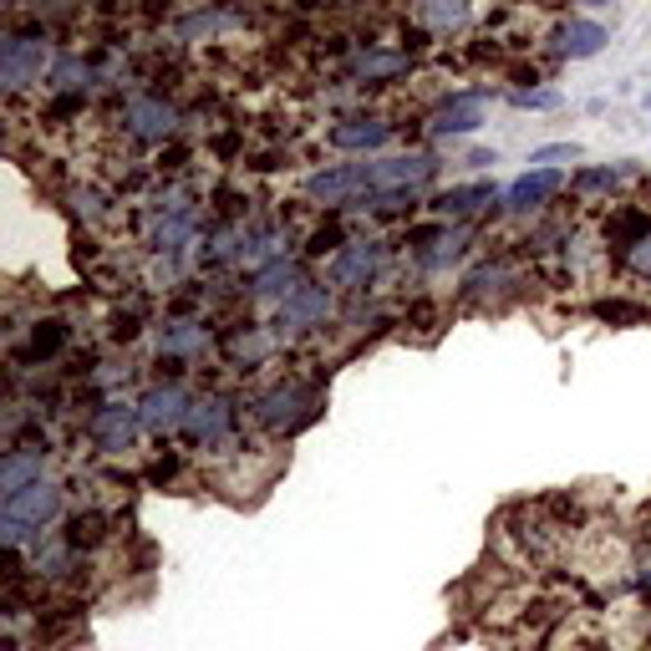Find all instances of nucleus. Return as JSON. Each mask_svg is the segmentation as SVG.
I'll return each instance as SVG.
<instances>
[{
    "instance_id": "f257e3e1",
    "label": "nucleus",
    "mask_w": 651,
    "mask_h": 651,
    "mask_svg": "<svg viewBox=\"0 0 651 651\" xmlns=\"http://www.w3.org/2000/svg\"><path fill=\"white\" fill-rule=\"evenodd\" d=\"M56 509H62V489H56L52 479L31 484V489L11 493L6 504H0V530H6V545H21L31 530H41L46 519H56Z\"/></svg>"
},
{
    "instance_id": "f03ea898",
    "label": "nucleus",
    "mask_w": 651,
    "mask_h": 651,
    "mask_svg": "<svg viewBox=\"0 0 651 651\" xmlns=\"http://www.w3.org/2000/svg\"><path fill=\"white\" fill-rule=\"evenodd\" d=\"M41 67H46V41L41 36H6L0 41V82H6L11 93L31 87V82L41 77Z\"/></svg>"
},
{
    "instance_id": "7ed1b4c3",
    "label": "nucleus",
    "mask_w": 651,
    "mask_h": 651,
    "mask_svg": "<svg viewBox=\"0 0 651 651\" xmlns=\"http://www.w3.org/2000/svg\"><path fill=\"white\" fill-rule=\"evenodd\" d=\"M138 427H143L138 408H128V402H107V408H97V417H93V443L102 453H128L138 438Z\"/></svg>"
},
{
    "instance_id": "20e7f679",
    "label": "nucleus",
    "mask_w": 651,
    "mask_h": 651,
    "mask_svg": "<svg viewBox=\"0 0 651 651\" xmlns=\"http://www.w3.org/2000/svg\"><path fill=\"white\" fill-rule=\"evenodd\" d=\"M367 188H372V163H346V169H326L306 178V194L326 204H341L351 194H367Z\"/></svg>"
},
{
    "instance_id": "39448f33",
    "label": "nucleus",
    "mask_w": 651,
    "mask_h": 651,
    "mask_svg": "<svg viewBox=\"0 0 651 651\" xmlns=\"http://www.w3.org/2000/svg\"><path fill=\"white\" fill-rule=\"evenodd\" d=\"M311 398H316V392H311L306 382H285V387H275V392H265V398L254 402V412H260V423L265 427H291V423L306 417Z\"/></svg>"
},
{
    "instance_id": "423d86ee",
    "label": "nucleus",
    "mask_w": 651,
    "mask_h": 651,
    "mask_svg": "<svg viewBox=\"0 0 651 651\" xmlns=\"http://www.w3.org/2000/svg\"><path fill=\"white\" fill-rule=\"evenodd\" d=\"M377 265H382V245H372V240L346 245V250L332 260V285H341V291H361V285L377 275Z\"/></svg>"
},
{
    "instance_id": "0eeeda50",
    "label": "nucleus",
    "mask_w": 651,
    "mask_h": 651,
    "mask_svg": "<svg viewBox=\"0 0 651 651\" xmlns=\"http://www.w3.org/2000/svg\"><path fill=\"white\" fill-rule=\"evenodd\" d=\"M138 417H143L148 433H169V427H184L188 398L178 392V387H153V392L138 402Z\"/></svg>"
},
{
    "instance_id": "6e6552de",
    "label": "nucleus",
    "mask_w": 651,
    "mask_h": 651,
    "mask_svg": "<svg viewBox=\"0 0 651 651\" xmlns=\"http://www.w3.org/2000/svg\"><path fill=\"white\" fill-rule=\"evenodd\" d=\"M484 122V97L479 93H458L433 112V133L438 138H458V133H474Z\"/></svg>"
},
{
    "instance_id": "1a4fd4ad",
    "label": "nucleus",
    "mask_w": 651,
    "mask_h": 651,
    "mask_svg": "<svg viewBox=\"0 0 651 651\" xmlns=\"http://www.w3.org/2000/svg\"><path fill=\"white\" fill-rule=\"evenodd\" d=\"M326 311H332V295H326V285H301V291L280 306V326H291V332H306V326H321L326 321Z\"/></svg>"
},
{
    "instance_id": "9d476101",
    "label": "nucleus",
    "mask_w": 651,
    "mask_h": 651,
    "mask_svg": "<svg viewBox=\"0 0 651 651\" xmlns=\"http://www.w3.org/2000/svg\"><path fill=\"white\" fill-rule=\"evenodd\" d=\"M229 402L225 398H199V402H188V417H184V427H188V438H199V443H219L229 433Z\"/></svg>"
},
{
    "instance_id": "9b49d317",
    "label": "nucleus",
    "mask_w": 651,
    "mask_h": 651,
    "mask_svg": "<svg viewBox=\"0 0 651 651\" xmlns=\"http://www.w3.org/2000/svg\"><path fill=\"white\" fill-rule=\"evenodd\" d=\"M606 41H611V36H606V26H600V21H585V15H575V21H565V26L555 31L560 56H571V62H585V56H596Z\"/></svg>"
},
{
    "instance_id": "f8f14e48",
    "label": "nucleus",
    "mask_w": 651,
    "mask_h": 651,
    "mask_svg": "<svg viewBox=\"0 0 651 651\" xmlns=\"http://www.w3.org/2000/svg\"><path fill=\"white\" fill-rule=\"evenodd\" d=\"M173 122H178V112H173L169 102H159V97H133L128 102V128H133L138 138H169L173 133Z\"/></svg>"
},
{
    "instance_id": "ddd939ff",
    "label": "nucleus",
    "mask_w": 651,
    "mask_h": 651,
    "mask_svg": "<svg viewBox=\"0 0 651 651\" xmlns=\"http://www.w3.org/2000/svg\"><path fill=\"white\" fill-rule=\"evenodd\" d=\"M555 188H560V173H555V169H534V173H524V178H514V184H509L504 204H509L514 214L540 209V204H545Z\"/></svg>"
},
{
    "instance_id": "4468645a",
    "label": "nucleus",
    "mask_w": 651,
    "mask_h": 651,
    "mask_svg": "<svg viewBox=\"0 0 651 651\" xmlns=\"http://www.w3.org/2000/svg\"><path fill=\"white\" fill-rule=\"evenodd\" d=\"M41 464H46V448H15L11 458H6V468H0V489H6V499L31 489V484H41Z\"/></svg>"
},
{
    "instance_id": "2eb2a0df",
    "label": "nucleus",
    "mask_w": 651,
    "mask_h": 651,
    "mask_svg": "<svg viewBox=\"0 0 651 651\" xmlns=\"http://www.w3.org/2000/svg\"><path fill=\"white\" fill-rule=\"evenodd\" d=\"M387 133H392V128H387L382 118H351V122H336L332 128V148H346V153H351V148H382Z\"/></svg>"
},
{
    "instance_id": "dca6fc26",
    "label": "nucleus",
    "mask_w": 651,
    "mask_h": 651,
    "mask_svg": "<svg viewBox=\"0 0 651 651\" xmlns=\"http://www.w3.org/2000/svg\"><path fill=\"white\" fill-rule=\"evenodd\" d=\"M301 285H306V280H301V270H295L291 260H275L270 270H260V275H254V295H260V301H280V306H285V301H291Z\"/></svg>"
},
{
    "instance_id": "f3484780",
    "label": "nucleus",
    "mask_w": 651,
    "mask_h": 651,
    "mask_svg": "<svg viewBox=\"0 0 651 651\" xmlns=\"http://www.w3.org/2000/svg\"><path fill=\"white\" fill-rule=\"evenodd\" d=\"M489 199H493L489 184H468V188H448V194H438L433 209L438 214H468V209H479V204H489Z\"/></svg>"
},
{
    "instance_id": "a211bd4d",
    "label": "nucleus",
    "mask_w": 651,
    "mask_h": 651,
    "mask_svg": "<svg viewBox=\"0 0 651 651\" xmlns=\"http://www.w3.org/2000/svg\"><path fill=\"white\" fill-rule=\"evenodd\" d=\"M408 67V56H398V52H372V56H357V77H367V82H377V77H398V72Z\"/></svg>"
},
{
    "instance_id": "6ab92c4d",
    "label": "nucleus",
    "mask_w": 651,
    "mask_h": 651,
    "mask_svg": "<svg viewBox=\"0 0 651 651\" xmlns=\"http://www.w3.org/2000/svg\"><path fill=\"white\" fill-rule=\"evenodd\" d=\"M62 346H67V326H62V321H41L36 332H31V351H36V357H56Z\"/></svg>"
},
{
    "instance_id": "aec40b11",
    "label": "nucleus",
    "mask_w": 651,
    "mask_h": 651,
    "mask_svg": "<svg viewBox=\"0 0 651 651\" xmlns=\"http://www.w3.org/2000/svg\"><path fill=\"white\" fill-rule=\"evenodd\" d=\"M199 346H204L199 326H188V321H173V326H163V351H199Z\"/></svg>"
},
{
    "instance_id": "412c9836",
    "label": "nucleus",
    "mask_w": 651,
    "mask_h": 651,
    "mask_svg": "<svg viewBox=\"0 0 651 651\" xmlns=\"http://www.w3.org/2000/svg\"><path fill=\"white\" fill-rule=\"evenodd\" d=\"M464 6H423V11H417V21H427V26H458V21H464Z\"/></svg>"
},
{
    "instance_id": "4be33fe9",
    "label": "nucleus",
    "mask_w": 651,
    "mask_h": 651,
    "mask_svg": "<svg viewBox=\"0 0 651 651\" xmlns=\"http://www.w3.org/2000/svg\"><path fill=\"white\" fill-rule=\"evenodd\" d=\"M52 82L56 87H82V82H87V67H82L77 56H62V62L52 67Z\"/></svg>"
},
{
    "instance_id": "5701e85b",
    "label": "nucleus",
    "mask_w": 651,
    "mask_h": 651,
    "mask_svg": "<svg viewBox=\"0 0 651 651\" xmlns=\"http://www.w3.org/2000/svg\"><path fill=\"white\" fill-rule=\"evenodd\" d=\"M596 316H600V321H647V306H626V301H600Z\"/></svg>"
},
{
    "instance_id": "b1692460",
    "label": "nucleus",
    "mask_w": 651,
    "mask_h": 651,
    "mask_svg": "<svg viewBox=\"0 0 651 651\" xmlns=\"http://www.w3.org/2000/svg\"><path fill=\"white\" fill-rule=\"evenodd\" d=\"M97 534H102V519H97V514H87V519H72V534H67V540H72V545H93V540H97Z\"/></svg>"
},
{
    "instance_id": "393cba45",
    "label": "nucleus",
    "mask_w": 651,
    "mask_h": 651,
    "mask_svg": "<svg viewBox=\"0 0 651 651\" xmlns=\"http://www.w3.org/2000/svg\"><path fill=\"white\" fill-rule=\"evenodd\" d=\"M616 178H621L616 169H585V173H581V188H611Z\"/></svg>"
},
{
    "instance_id": "a878e982",
    "label": "nucleus",
    "mask_w": 651,
    "mask_h": 651,
    "mask_svg": "<svg viewBox=\"0 0 651 651\" xmlns=\"http://www.w3.org/2000/svg\"><path fill=\"white\" fill-rule=\"evenodd\" d=\"M555 159H581V148L575 143H555V148H540L530 163H555Z\"/></svg>"
},
{
    "instance_id": "bb28decb",
    "label": "nucleus",
    "mask_w": 651,
    "mask_h": 651,
    "mask_svg": "<svg viewBox=\"0 0 651 651\" xmlns=\"http://www.w3.org/2000/svg\"><path fill=\"white\" fill-rule=\"evenodd\" d=\"M560 93H514V107H555Z\"/></svg>"
},
{
    "instance_id": "cd10ccee",
    "label": "nucleus",
    "mask_w": 651,
    "mask_h": 651,
    "mask_svg": "<svg viewBox=\"0 0 651 651\" xmlns=\"http://www.w3.org/2000/svg\"><path fill=\"white\" fill-rule=\"evenodd\" d=\"M631 265H637V275L651 280V240H637V250H631Z\"/></svg>"
},
{
    "instance_id": "c85d7f7f",
    "label": "nucleus",
    "mask_w": 651,
    "mask_h": 651,
    "mask_svg": "<svg viewBox=\"0 0 651 651\" xmlns=\"http://www.w3.org/2000/svg\"><path fill=\"white\" fill-rule=\"evenodd\" d=\"M336 245H341V235H336V229H321L316 240H311V254H326V250H336Z\"/></svg>"
}]
</instances>
